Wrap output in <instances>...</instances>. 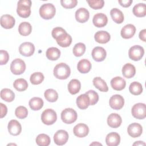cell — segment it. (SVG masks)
<instances>
[{
    "instance_id": "obj_50",
    "label": "cell",
    "mask_w": 146,
    "mask_h": 146,
    "mask_svg": "<svg viewBox=\"0 0 146 146\" xmlns=\"http://www.w3.org/2000/svg\"><path fill=\"white\" fill-rule=\"evenodd\" d=\"M139 38L143 40V42H145V37H146V30L143 29L141 30L139 33Z\"/></svg>"
},
{
    "instance_id": "obj_33",
    "label": "cell",
    "mask_w": 146,
    "mask_h": 146,
    "mask_svg": "<svg viewBox=\"0 0 146 146\" xmlns=\"http://www.w3.org/2000/svg\"><path fill=\"white\" fill-rule=\"evenodd\" d=\"M46 57L51 60H56L60 56V51L56 47H50L46 52Z\"/></svg>"
},
{
    "instance_id": "obj_3",
    "label": "cell",
    "mask_w": 146,
    "mask_h": 146,
    "mask_svg": "<svg viewBox=\"0 0 146 146\" xmlns=\"http://www.w3.org/2000/svg\"><path fill=\"white\" fill-rule=\"evenodd\" d=\"M56 12L54 5L52 3H48L43 4L39 9L40 16L44 19H50L52 18Z\"/></svg>"
},
{
    "instance_id": "obj_21",
    "label": "cell",
    "mask_w": 146,
    "mask_h": 146,
    "mask_svg": "<svg viewBox=\"0 0 146 146\" xmlns=\"http://www.w3.org/2000/svg\"><path fill=\"white\" fill-rule=\"evenodd\" d=\"M120 137L117 132H110L106 136V143L108 146H117L120 144Z\"/></svg>"
},
{
    "instance_id": "obj_15",
    "label": "cell",
    "mask_w": 146,
    "mask_h": 146,
    "mask_svg": "<svg viewBox=\"0 0 146 146\" xmlns=\"http://www.w3.org/2000/svg\"><path fill=\"white\" fill-rule=\"evenodd\" d=\"M9 132L13 136L19 135L22 131V127L21 124L17 120H11L7 126Z\"/></svg>"
},
{
    "instance_id": "obj_9",
    "label": "cell",
    "mask_w": 146,
    "mask_h": 146,
    "mask_svg": "<svg viewBox=\"0 0 146 146\" xmlns=\"http://www.w3.org/2000/svg\"><path fill=\"white\" fill-rule=\"evenodd\" d=\"M110 107L114 110H119L123 108L124 104V99L122 96L116 94L112 96L109 100Z\"/></svg>"
},
{
    "instance_id": "obj_35",
    "label": "cell",
    "mask_w": 146,
    "mask_h": 146,
    "mask_svg": "<svg viewBox=\"0 0 146 146\" xmlns=\"http://www.w3.org/2000/svg\"><path fill=\"white\" fill-rule=\"evenodd\" d=\"M1 98L7 102H11L15 98V94L9 88H3L1 91Z\"/></svg>"
},
{
    "instance_id": "obj_17",
    "label": "cell",
    "mask_w": 146,
    "mask_h": 146,
    "mask_svg": "<svg viewBox=\"0 0 146 146\" xmlns=\"http://www.w3.org/2000/svg\"><path fill=\"white\" fill-rule=\"evenodd\" d=\"M121 116L116 113L110 114L107 117V124L111 128H116L119 127L121 125Z\"/></svg>"
},
{
    "instance_id": "obj_49",
    "label": "cell",
    "mask_w": 146,
    "mask_h": 146,
    "mask_svg": "<svg viewBox=\"0 0 146 146\" xmlns=\"http://www.w3.org/2000/svg\"><path fill=\"white\" fill-rule=\"evenodd\" d=\"M1 106V118H3L4 116H6L7 112V107L3 104V103H0Z\"/></svg>"
},
{
    "instance_id": "obj_8",
    "label": "cell",
    "mask_w": 146,
    "mask_h": 146,
    "mask_svg": "<svg viewBox=\"0 0 146 146\" xmlns=\"http://www.w3.org/2000/svg\"><path fill=\"white\" fill-rule=\"evenodd\" d=\"M144 54V50L143 47L139 45H135L131 47L128 51L129 58L134 60H140Z\"/></svg>"
},
{
    "instance_id": "obj_30",
    "label": "cell",
    "mask_w": 146,
    "mask_h": 146,
    "mask_svg": "<svg viewBox=\"0 0 146 146\" xmlns=\"http://www.w3.org/2000/svg\"><path fill=\"white\" fill-rule=\"evenodd\" d=\"M94 86L98 88L99 91L102 92H107L108 90V87L107 86L106 82L102 79L100 77H95L94 78L93 80Z\"/></svg>"
},
{
    "instance_id": "obj_38",
    "label": "cell",
    "mask_w": 146,
    "mask_h": 146,
    "mask_svg": "<svg viewBox=\"0 0 146 146\" xmlns=\"http://www.w3.org/2000/svg\"><path fill=\"white\" fill-rule=\"evenodd\" d=\"M44 96L45 99L49 102H55L58 98V92L54 89H47L44 91Z\"/></svg>"
},
{
    "instance_id": "obj_40",
    "label": "cell",
    "mask_w": 146,
    "mask_h": 146,
    "mask_svg": "<svg viewBox=\"0 0 146 146\" xmlns=\"http://www.w3.org/2000/svg\"><path fill=\"white\" fill-rule=\"evenodd\" d=\"M44 75L40 72H34L30 78V82L34 85L40 84L44 80Z\"/></svg>"
},
{
    "instance_id": "obj_19",
    "label": "cell",
    "mask_w": 146,
    "mask_h": 146,
    "mask_svg": "<svg viewBox=\"0 0 146 146\" xmlns=\"http://www.w3.org/2000/svg\"><path fill=\"white\" fill-rule=\"evenodd\" d=\"M135 32V26L132 24H127L121 29L120 34L122 38L124 39H129L133 36Z\"/></svg>"
},
{
    "instance_id": "obj_34",
    "label": "cell",
    "mask_w": 146,
    "mask_h": 146,
    "mask_svg": "<svg viewBox=\"0 0 146 146\" xmlns=\"http://www.w3.org/2000/svg\"><path fill=\"white\" fill-rule=\"evenodd\" d=\"M32 27L30 23L27 22H23L20 23L18 27L19 33L23 36H27L31 34Z\"/></svg>"
},
{
    "instance_id": "obj_20",
    "label": "cell",
    "mask_w": 146,
    "mask_h": 146,
    "mask_svg": "<svg viewBox=\"0 0 146 146\" xmlns=\"http://www.w3.org/2000/svg\"><path fill=\"white\" fill-rule=\"evenodd\" d=\"M90 17V13L87 9L84 7L78 9L75 12V19L79 23L87 22Z\"/></svg>"
},
{
    "instance_id": "obj_2",
    "label": "cell",
    "mask_w": 146,
    "mask_h": 146,
    "mask_svg": "<svg viewBox=\"0 0 146 146\" xmlns=\"http://www.w3.org/2000/svg\"><path fill=\"white\" fill-rule=\"evenodd\" d=\"M31 1L30 0H20L18 2L17 12L22 18H27L30 15Z\"/></svg>"
},
{
    "instance_id": "obj_18",
    "label": "cell",
    "mask_w": 146,
    "mask_h": 146,
    "mask_svg": "<svg viewBox=\"0 0 146 146\" xmlns=\"http://www.w3.org/2000/svg\"><path fill=\"white\" fill-rule=\"evenodd\" d=\"M92 22L96 27H103L108 22V18L106 15L103 13L96 14L92 19Z\"/></svg>"
},
{
    "instance_id": "obj_51",
    "label": "cell",
    "mask_w": 146,
    "mask_h": 146,
    "mask_svg": "<svg viewBox=\"0 0 146 146\" xmlns=\"http://www.w3.org/2000/svg\"><path fill=\"white\" fill-rule=\"evenodd\" d=\"M133 145H145V143L142 141H136L135 143H134L133 144Z\"/></svg>"
},
{
    "instance_id": "obj_26",
    "label": "cell",
    "mask_w": 146,
    "mask_h": 146,
    "mask_svg": "<svg viewBox=\"0 0 146 146\" xmlns=\"http://www.w3.org/2000/svg\"><path fill=\"white\" fill-rule=\"evenodd\" d=\"M136 74V68L135 66L131 63L125 64L122 68V74L126 78H131Z\"/></svg>"
},
{
    "instance_id": "obj_37",
    "label": "cell",
    "mask_w": 146,
    "mask_h": 146,
    "mask_svg": "<svg viewBox=\"0 0 146 146\" xmlns=\"http://www.w3.org/2000/svg\"><path fill=\"white\" fill-rule=\"evenodd\" d=\"M13 86L18 91H24L27 88L28 83L25 79L19 78L14 82Z\"/></svg>"
},
{
    "instance_id": "obj_1",
    "label": "cell",
    "mask_w": 146,
    "mask_h": 146,
    "mask_svg": "<svg viewBox=\"0 0 146 146\" xmlns=\"http://www.w3.org/2000/svg\"><path fill=\"white\" fill-rule=\"evenodd\" d=\"M54 75L59 79H66L69 77L71 73L70 67L64 63L57 64L54 68Z\"/></svg>"
},
{
    "instance_id": "obj_11",
    "label": "cell",
    "mask_w": 146,
    "mask_h": 146,
    "mask_svg": "<svg viewBox=\"0 0 146 146\" xmlns=\"http://www.w3.org/2000/svg\"><path fill=\"white\" fill-rule=\"evenodd\" d=\"M19 53L25 56H31L35 51V46L33 43L26 42L22 43L19 47Z\"/></svg>"
},
{
    "instance_id": "obj_13",
    "label": "cell",
    "mask_w": 146,
    "mask_h": 146,
    "mask_svg": "<svg viewBox=\"0 0 146 146\" xmlns=\"http://www.w3.org/2000/svg\"><path fill=\"white\" fill-rule=\"evenodd\" d=\"M127 132L129 135L133 138L139 137L143 132L142 126L137 123H133L129 124L127 128Z\"/></svg>"
},
{
    "instance_id": "obj_48",
    "label": "cell",
    "mask_w": 146,
    "mask_h": 146,
    "mask_svg": "<svg viewBox=\"0 0 146 146\" xmlns=\"http://www.w3.org/2000/svg\"><path fill=\"white\" fill-rule=\"evenodd\" d=\"M132 0H119L118 1V2L120 3V5L124 7H128L131 6V3H132Z\"/></svg>"
},
{
    "instance_id": "obj_28",
    "label": "cell",
    "mask_w": 146,
    "mask_h": 146,
    "mask_svg": "<svg viewBox=\"0 0 146 146\" xmlns=\"http://www.w3.org/2000/svg\"><path fill=\"white\" fill-rule=\"evenodd\" d=\"M81 88V84L79 80L74 79L70 81L68 84V90L72 95L78 93Z\"/></svg>"
},
{
    "instance_id": "obj_4",
    "label": "cell",
    "mask_w": 146,
    "mask_h": 146,
    "mask_svg": "<svg viewBox=\"0 0 146 146\" xmlns=\"http://www.w3.org/2000/svg\"><path fill=\"white\" fill-rule=\"evenodd\" d=\"M61 119L66 124L74 123L78 117L76 112L71 108H67L61 112Z\"/></svg>"
},
{
    "instance_id": "obj_6",
    "label": "cell",
    "mask_w": 146,
    "mask_h": 146,
    "mask_svg": "<svg viewBox=\"0 0 146 146\" xmlns=\"http://www.w3.org/2000/svg\"><path fill=\"white\" fill-rule=\"evenodd\" d=\"M25 70L26 64L21 59H14L10 64V70L14 75H21L25 72Z\"/></svg>"
},
{
    "instance_id": "obj_22",
    "label": "cell",
    "mask_w": 146,
    "mask_h": 146,
    "mask_svg": "<svg viewBox=\"0 0 146 146\" xmlns=\"http://www.w3.org/2000/svg\"><path fill=\"white\" fill-rule=\"evenodd\" d=\"M126 85L125 80L120 76H116L111 80V86L113 89L116 91L123 90Z\"/></svg>"
},
{
    "instance_id": "obj_45",
    "label": "cell",
    "mask_w": 146,
    "mask_h": 146,
    "mask_svg": "<svg viewBox=\"0 0 146 146\" xmlns=\"http://www.w3.org/2000/svg\"><path fill=\"white\" fill-rule=\"evenodd\" d=\"M60 3L66 9H71L76 6L78 1L76 0H61Z\"/></svg>"
},
{
    "instance_id": "obj_25",
    "label": "cell",
    "mask_w": 146,
    "mask_h": 146,
    "mask_svg": "<svg viewBox=\"0 0 146 146\" xmlns=\"http://www.w3.org/2000/svg\"><path fill=\"white\" fill-rule=\"evenodd\" d=\"M76 104L79 108L85 110L90 106V98L86 94H81L76 98Z\"/></svg>"
},
{
    "instance_id": "obj_41",
    "label": "cell",
    "mask_w": 146,
    "mask_h": 146,
    "mask_svg": "<svg viewBox=\"0 0 146 146\" xmlns=\"http://www.w3.org/2000/svg\"><path fill=\"white\" fill-rule=\"evenodd\" d=\"M72 51L75 56H80L86 51V46L83 43H78L74 46Z\"/></svg>"
},
{
    "instance_id": "obj_36",
    "label": "cell",
    "mask_w": 146,
    "mask_h": 146,
    "mask_svg": "<svg viewBox=\"0 0 146 146\" xmlns=\"http://www.w3.org/2000/svg\"><path fill=\"white\" fill-rule=\"evenodd\" d=\"M35 141L36 144L39 146H48L51 142L50 137L44 133L38 135Z\"/></svg>"
},
{
    "instance_id": "obj_29",
    "label": "cell",
    "mask_w": 146,
    "mask_h": 146,
    "mask_svg": "<svg viewBox=\"0 0 146 146\" xmlns=\"http://www.w3.org/2000/svg\"><path fill=\"white\" fill-rule=\"evenodd\" d=\"M110 15L112 20L116 23L120 24L124 21V15L122 11L117 8L111 9Z\"/></svg>"
},
{
    "instance_id": "obj_5",
    "label": "cell",
    "mask_w": 146,
    "mask_h": 146,
    "mask_svg": "<svg viewBox=\"0 0 146 146\" xmlns=\"http://www.w3.org/2000/svg\"><path fill=\"white\" fill-rule=\"evenodd\" d=\"M57 119L56 112L50 108H48L43 111L41 115V120L43 123L46 125L53 124Z\"/></svg>"
},
{
    "instance_id": "obj_7",
    "label": "cell",
    "mask_w": 146,
    "mask_h": 146,
    "mask_svg": "<svg viewBox=\"0 0 146 146\" xmlns=\"http://www.w3.org/2000/svg\"><path fill=\"white\" fill-rule=\"evenodd\" d=\"M132 116L137 119H143L146 116V106L144 103L135 104L132 108Z\"/></svg>"
},
{
    "instance_id": "obj_44",
    "label": "cell",
    "mask_w": 146,
    "mask_h": 146,
    "mask_svg": "<svg viewBox=\"0 0 146 146\" xmlns=\"http://www.w3.org/2000/svg\"><path fill=\"white\" fill-rule=\"evenodd\" d=\"M90 98V105L93 106L97 103L99 100V95L98 93L94 90H89L86 92Z\"/></svg>"
},
{
    "instance_id": "obj_10",
    "label": "cell",
    "mask_w": 146,
    "mask_h": 146,
    "mask_svg": "<svg viewBox=\"0 0 146 146\" xmlns=\"http://www.w3.org/2000/svg\"><path fill=\"white\" fill-rule=\"evenodd\" d=\"M68 139V132L63 129L57 131L54 135V143L58 145H63L65 144Z\"/></svg>"
},
{
    "instance_id": "obj_24",
    "label": "cell",
    "mask_w": 146,
    "mask_h": 146,
    "mask_svg": "<svg viewBox=\"0 0 146 146\" xmlns=\"http://www.w3.org/2000/svg\"><path fill=\"white\" fill-rule=\"evenodd\" d=\"M94 38L99 43L104 44L108 42L111 39L110 34L106 31H98L95 34Z\"/></svg>"
},
{
    "instance_id": "obj_39",
    "label": "cell",
    "mask_w": 146,
    "mask_h": 146,
    "mask_svg": "<svg viewBox=\"0 0 146 146\" xmlns=\"http://www.w3.org/2000/svg\"><path fill=\"white\" fill-rule=\"evenodd\" d=\"M129 92L134 95H139L143 92V87L141 83L137 82L131 83L129 87Z\"/></svg>"
},
{
    "instance_id": "obj_52",
    "label": "cell",
    "mask_w": 146,
    "mask_h": 146,
    "mask_svg": "<svg viewBox=\"0 0 146 146\" xmlns=\"http://www.w3.org/2000/svg\"><path fill=\"white\" fill-rule=\"evenodd\" d=\"M102 145V144L99 143H95V142H94V143H91V144H90V145Z\"/></svg>"
},
{
    "instance_id": "obj_27",
    "label": "cell",
    "mask_w": 146,
    "mask_h": 146,
    "mask_svg": "<svg viewBox=\"0 0 146 146\" xmlns=\"http://www.w3.org/2000/svg\"><path fill=\"white\" fill-rule=\"evenodd\" d=\"M91 67L92 65L91 62L86 59H83L79 60L77 65L78 70L82 74L88 72L90 71Z\"/></svg>"
},
{
    "instance_id": "obj_23",
    "label": "cell",
    "mask_w": 146,
    "mask_h": 146,
    "mask_svg": "<svg viewBox=\"0 0 146 146\" xmlns=\"http://www.w3.org/2000/svg\"><path fill=\"white\" fill-rule=\"evenodd\" d=\"M57 43L62 47H68L72 42V38L70 35L66 33L60 35L56 39Z\"/></svg>"
},
{
    "instance_id": "obj_32",
    "label": "cell",
    "mask_w": 146,
    "mask_h": 146,
    "mask_svg": "<svg viewBox=\"0 0 146 146\" xmlns=\"http://www.w3.org/2000/svg\"><path fill=\"white\" fill-rule=\"evenodd\" d=\"M29 104L31 110L34 111H38L43 107V101L40 98L34 97L29 100Z\"/></svg>"
},
{
    "instance_id": "obj_43",
    "label": "cell",
    "mask_w": 146,
    "mask_h": 146,
    "mask_svg": "<svg viewBox=\"0 0 146 146\" xmlns=\"http://www.w3.org/2000/svg\"><path fill=\"white\" fill-rule=\"evenodd\" d=\"M87 2L90 7L95 10L102 9L104 5L103 0H87Z\"/></svg>"
},
{
    "instance_id": "obj_47",
    "label": "cell",
    "mask_w": 146,
    "mask_h": 146,
    "mask_svg": "<svg viewBox=\"0 0 146 146\" xmlns=\"http://www.w3.org/2000/svg\"><path fill=\"white\" fill-rule=\"evenodd\" d=\"M66 33V31L63 28H62L60 27H56L52 29V32H51V35H52V36L53 37V38H54L55 39L60 35H61L63 33Z\"/></svg>"
},
{
    "instance_id": "obj_31",
    "label": "cell",
    "mask_w": 146,
    "mask_h": 146,
    "mask_svg": "<svg viewBox=\"0 0 146 146\" xmlns=\"http://www.w3.org/2000/svg\"><path fill=\"white\" fill-rule=\"evenodd\" d=\"M133 14L137 17H143L146 15V5L143 3H139L133 7Z\"/></svg>"
},
{
    "instance_id": "obj_12",
    "label": "cell",
    "mask_w": 146,
    "mask_h": 146,
    "mask_svg": "<svg viewBox=\"0 0 146 146\" xmlns=\"http://www.w3.org/2000/svg\"><path fill=\"white\" fill-rule=\"evenodd\" d=\"M91 55L94 60L96 62H102L105 59L107 52L103 47L98 46L93 48Z\"/></svg>"
},
{
    "instance_id": "obj_46",
    "label": "cell",
    "mask_w": 146,
    "mask_h": 146,
    "mask_svg": "<svg viewBox=\"0 0 146 146\" xmlns=\"http://www.w3.org/2000/svg\"><path fill=\"white\" fill-rule=\"evenodd\" d=\"M9 59V55L8 52L5 51L1 50V55H0V64L1 65L5 64L7 63Z\"/></svg>"
},
{
    "instance_id": "obj_14",
    "label": "cell",
    "mask_w": 146,
    "mask_h": 146,
    "mask_svg": "<svg viewBox=\"0 0 146 146\" xmlns=\"http://www.w3.org/2000/svg\"><path fill=\"white\" fill-rule=\"evenodd\" d=\"M73 132L74 135L78 137H84L89 132L88 127L83 123H79L74 127Z\"/></svg>"
},
{
    "instance_id": "obj_16",
    "label": "cell",
    "mask_w": 146,
    "mask_h": 146,
    "mask_svg": "<svg viewBox=\"0 0 146 146\" xmlns=\"http://www.w3.org/2000/svg\"><path fill=\"white\" fill-rule=\"evenodd\" d=\"M0 23L2 27L6 29H10L14 26L15 21L13 16L9 14H5L1 17Z\"/></svg>"
},
{
    "instance_id": "obj_42",
    "label": "cell",
    "mask_w": 146,
    "mask_h": 146,
    "mask_svg": "<svg viewBox=\"0 0 146 146\" xmlns=\"http://www.w3.org/2000/svg\"><path fill=\"white\" fill-rule=\"evenodd\" d=\"M15 116L21 119H23L26 118L28 115L27 109L24 106H19L18 107L15 111Z\"/></svg>"
}]
</instances>
